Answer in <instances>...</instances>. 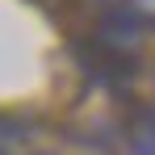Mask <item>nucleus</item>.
Segmentation results:
<instances>
[{
  "label": "nucleus",
  "mask_w": 155,
  "mask_h": 155,
  "mask_svg": "<svg viewBox=\"0 0 155 155\" xmlns=\"http://www.w3.org/2000/svg\"><path fill=\"white\" fill-rule=\"evenodd\" d=\"M0 155H13V151H4V143H0Z\"/></svg>",
  "instance_id": "obj_1"
},
{
  "label": "nucleus",
  "mask_w": 155,
  "mask_h": 155,
  "mask_svg": "<svg viewBox=\"0 0 155 155\" xmlns=\"http://www.w3.org/2000/svg\"><path fill=\"white\" fill-rule=\"evenodd\" d=\"M147 130H155V117H151V122H147Z\"/></svg>",
  "instance_id": "obj_2"
},
{
  "label": "nucleus",
  "mask_w": 155,
  "mask_h": 155,
  "mask_svg": "<svg viewBox=\"0 0 155 155\" xmlns=\"http://www.w3.org/2000/svg\"><path fill=\"white\" fill-rule=\"evenodd\" d=\"M138 4H155V0H138Z\"/></svg>",
  "instance_id": "obj_3"
}]
</instances>
